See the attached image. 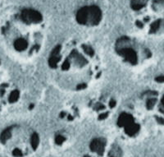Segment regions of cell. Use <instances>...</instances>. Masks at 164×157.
<instances>
[{"label": "cell", "instance_id": "cell-1", "mask_svg": "<svg viewBox=\"0 0 164 157\" xmlns=\"http://www.w3.org/2000/svg\"><path fill=\"white\" fill-rule=\"evenodd\" d=\"M49 67L57 84L68 91H83L101 74V60L94 46L72 40L55 46Z\"/></svg>", "mask_w": 164, "mask_h": 157}, {"label": "cell", "instance_id": "cell-6", "mask_svg": "<svg viewBox=\"0 0 164 157\" xmlns=\"http://www.w3.org/2000/svg\"><path fill=\"white\" fill-rule=\"evenodd\" d=\"M76 21L85 26H95L102 21V11L97 6H85L76 12Z\"/></svg>", "mask_w": 164, "mask_h": 157}, {"label": "cell", "instance_id": "cell-7", "mask_svg": "<svg viewBox=\"0 0 164 157\" xmlns=\"http://www.w3.org/2000/svg\"><path fill=\"white\" fill-rule=\"evenodd\" d=\"M161 105H162V106H164V96H162V98L161 99V104H160Z\"/></svg>", "mask_w": 164, "mask_h": 157}, {"label": "cell", "instance_id": "cell-2", "mask_svg": "<svg viewBox=\"0 0 164 157\" xmlns=\"http://www.w3.org/2000/svg\"><path fill=\"white\" fill-rule=\"evenodd\" d=\"M0 35L9 51L23 59L36 56L45 41L44 18L36 10L25 9L3 22Z\"/></svg>", "mask_w": 164, "mask_h": 157}, {"label": "cell", "instance_id": "cell-4", "mask_svg": "<svg viewBox=\"0 0 164 157\" xmlns=\"http://www.w3.org/2000/svg\"><path fill=\"white\" fill-rule=\"evenodd\" d=\"M21 98V92L11 80L0 77V113L8 110L17 105Z\"/></svg>", "mask_w": 164, "mask_h": 157}, {"label": "cell", "instance_id": "cell-5", "mask_svg": "<svg viewBox=\"0 0 164 157\" xmlns=\"http://www.w3.org/2000/svg\"><path fill=\"white\" fill-rule=\"evenodd\" d=\"M90 111L95 113L99 119H103L109 117L117 107L116 99L109 96H100L93 98L88 104Z\"/></svg>", "mask_w": 164, "mask_h": 157}, {"label": "cell", "instance_id": "cell-8", "mask_svg": "<svg viewBox=\"0 0 164 157\" xmlns=\"http://www.w3.org/2000/svg\"><path fill=\"white\" fill-rule=\"evenodd\" d=\"M0 67H1V60H0Z\"/></svg>", "mask_w": 164, "mask_h": 157}, {"label": "cell", "instance_id": "cell-3", "mask_svg": "<svg viewBox=\"0 0 164 157\" xmlns=\"http://www.w3.org/2000/svg\"><path fill=\"white\" fill-rule=\"evenodd\" d=\"M115 51L125 63L131 66H138L149 57V52L136 39L122 36L117 40Z\"/></svg>", "mask_w": 164, "mask_h": 157}]
</instances>
